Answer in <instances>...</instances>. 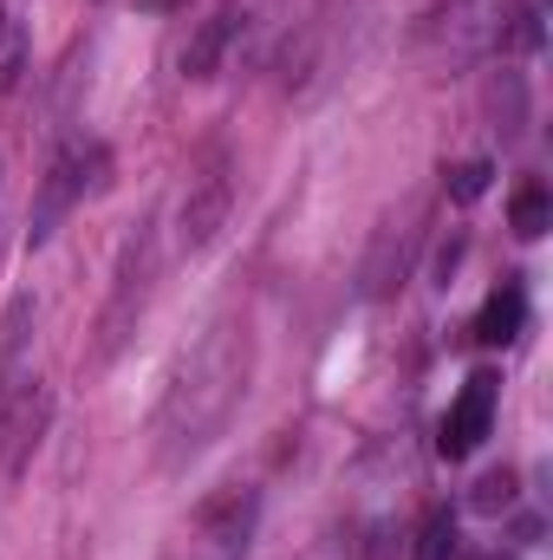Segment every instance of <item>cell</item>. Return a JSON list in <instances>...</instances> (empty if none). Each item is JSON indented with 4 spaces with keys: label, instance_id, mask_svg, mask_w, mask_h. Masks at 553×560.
<instances>
[{
    "label": "cell",
    "instance_id": "obj_8",
    "mask_svg": "<svg viewBox=\"0 0 553 560\" xmlns=\"http://www.w3.org/2000/svg\"><path fill=\"white\" fill-rule=\"evenodd\" d=\"M196 528H202V541H215L222 560L235 555V548H248V528H255V495L248 489H222V495H209L202 509H196Z\"/></svg>",
    "mask_w": 553,
    "mask_h": 560
},
{
    "label": "cell",
    "instance_id": "obj_13",
    "mask_svg": "<svg viewBox=\"0 0 553 560\" xmlns=\"http://www.w3.org/2000/svg\"><path fill=\"white\" fill-rule=\"evenodd\" d=\"M416 560H456V515L449 509H430L423 528H416Z\"/></svg>",
    "mask_w": 553,
    "mask_h": 560
},
{
    "label": "cell",
    "instance_id": "obj_4",
    "mask_svg": "<svg viewBox=\"0 0 553 560\" xmlns=\"http://www.w3.org/2000/svg\"><path fill=\"white\" fill-rule=\"evenodd\" d=\"M143 293H150V235L138 229V242L125 248V268H118V287H111V306L98 319V346H92V365H111L125 352V339L138 332Z\"/></svg>",
    "mask_w": 553,
    "mask_h": 560
},
{
    "label": "cell",
    "instance_id": "obj_10",
    "mask_svg": "<svg viewBox=\"0 0 553 560\" xmlns=\"http://www.w3.org/2000/svg\"><path fill=\"white\" fill-rule=\"evenodd\" d=\"M235 33H242L235 13H209V20L196 26V39L183 46V79H215V66H222V52L235 46Z\"/></svg>",
    "mask_w": 553,
    "mask_h": 560
},
{
    "label": "cell",
    "instance_id": "obj_14",
    "mask_svg": "<svg viewBox=\"0 0 553 560\" xmlns=\"http://www.w3.org/2000/svg\"><path fill=\"white\" fill-rule=\"evenodd\" d=\"M489 183H495V163H482V156L475 163H456L449 170V202H482Z\"/></svg>",
    "mask_w": 553,
    "mask_h": 560
},
{
    "label": "cell",
    "instance_id": "obj_16",
    "mask_svg": "<svg viewBox=\"0 0 553 560\" xmlns=\"http://www.w3.org/2000/svg\"><path fill=\"white\" fill-rule=\"evenodd\" d=\"M456 261H462V242H443V255H436V275H443V287H449V275H456Z\"/></svg>",
    "mask_w": 553,
    "mask_h": 560
},
{
    "label": "cell",
    "instance_id": "obj_17",
    "mask_svg": "<svg viewBox=\"0 0 553 560\" xmlns=\"http://www.w3.org/2000/svg\"><path fill=\"white\" fill-rule=\"evenodd\" d=\"M156 7H183V0H156Z\"/></svg>",
    "mask_w": 553,
    "mask_h": 560
},
{
    "label": "cell",
    "instance_id": "obj_1",
    "mask_svg": "<svg viewBox=\"0 0 553 560\" xmlns=\"http://www.w3.org/2000/svg\"><path fill=\"white\" fill-rule=\"evenodd\" d=\"M248 398V332L242 326H215L189 359L183 372L169 378L156 418H150V436H156V463H189L222 423L228 411Z\"/></svg>",
    "mask_w": 553,
    "mask_h": 560
},
{
    "label": "cell",
    "instance_id": "obj_9",
    "mask_svg": "<svg viewBox=\"0 0 553 560\" xmlns=\"http://www.w3.org/2000/svg\"><path fill=\"white\" fill-rule=\"evenodd\" d=\"M26 319H33V300H13L7 306V346H0V450H7V430H13V411H20V398H26V372H20V339H26Z\"/></svg>",
    "mask_w": 553,
    "mask_h": 560
},
{
    "label": "cell",
    "instance_id": "obj_11",
    "mask_svg": "<svg viewBox=\"0 0 553 560\" xmlns=\"http://www.w3.org/2000/svg\"><path fill=\"white\" fill-rule=\"evenodd\" d=\"M521 319H528V293L521 287H495L489 306H482V319H475V339L482 346H508L521 332Z\"/></svg>",
    "mask_w": 553,
    "mask_h": 560
},
{
    "label": "cell",
    "instance_id": "obj_12",
    "mask_svg": "<svg viewBox=\"0 0 553 560\" xmlns=\"http://www.w3.org/2000/svg\"><path fill=\"white\" fill-rule=\"evenodd\" d=\"M508 222H515V235H521V242H541V235L553 229L548 183H521V189H515V202H508Z\"/></svg>",
    "mask_w": 553,
    "mask_h": 560
},
{
    "label": "cell",
    "instance_id": "obj_15",
    "mask_svg": "<svg viewBox=\"0 0 553 560\" xmlns=\"http://www.w3.org/2000/svg\"><path fill=\"white\" fill-rule=\"evenodd\" d=\"M508 502H515V476H508V469H495V476L475 482V509H482V515H495V509H508Z\"/></svg>",
    "mask_w": 553,
    "mask_h": 560
},
{
    "label": "cell",
    "instance_id": "obj_3",
    "mask_svg": "<svg viewBox=\"0 0 553 560\" xmlns=\"http://www.w3.org/2000/svg\"><path fill=\"white\" fill-rule=\"evenodd\" d=\"M105 150L98 143H66L59 156H52V170H46V183H39V209H33V248L39 242H52V229L72 215V202L85 196V183H105Z\"/></svg>",
    "mask_w": 553,
    "mask_h": 560
},
{
    "label": "cell",
    "instance_id": "obj_7",
    "mask_svg": "<svg viewBox=\"0 0 553 560\" xmlns=\"http://www.w3.org/2000/svg\"><path fill=\"white\" fill-rule=\"evenodd\" d=\"M411 248H416V229L411 222H385L378 229V242H372V255H365V300H385V293H398L404 275H411Z\"/></svg>",
    "mask_w": 553,
    "mask_h": 560
},
{
    "label": "cell",
    "instance_id": "obj_2",
    "mask_svg": "<svg viewBox=\"0 0 553 560\" xmlns=\"http://www.w3.org/2000/svg\"><path fill=\"white\" fill-rule=\"evenodd\" d=\"M515 26H521V0H456L436 20V46L456 66H469V59H495L502 46H515Z\"/></svg>",
    "mask_w": 553,
    "mask_h": 560
},
{
    "label": "cell",
    "instance_id": "obj_5",
    "mask_svg": "<svg viewBox=\"0 0 553 560\" xmlns=\"http://www.w3.org/2000/svg\"><path fill=\"white\" fill-rule=\"evenodd\" d=\"M495 392H502V378H495V372H475V378L462 385V398L449 405L443 436H436V450H443L449 463H462V456L489 436V423H495Z\"/></svg>",
    "mask_w": 553,
    "mask_h": 560
},
{
    "label": "cell",
    "instance_id": "obj_6",
    "mask_svg": "<svg viewBox=\"0 0 553 560\" xmlns=\"http://www.w3.org/2000/svg\"><path fill=\"white\" fill-rule=\"evenodd\" d=\"M228 202H235V183H228L222 170L196 176V183H189V196H183V248H209V242H215V229L228 222Z\"/></svg>",
    "mask_w": 553,
    "mask_h": 560
}]
</instances>
